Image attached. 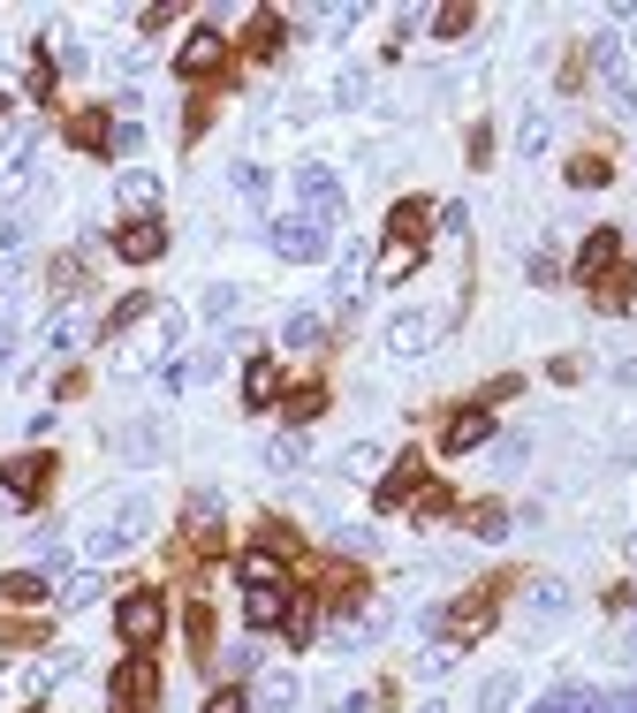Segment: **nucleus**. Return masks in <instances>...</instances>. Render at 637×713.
I'll list each match as a JSON object with an SVG mask.
<instances>
[{
	"instance_id": "obj_1",
	"label": "nucleus",
	"mask_w": 637,
	"mask_h": 713,
	"mask_svg": "<svg viewBox=\"0 0 637 713\" xmlns=\"http://www.w3.org/2000/svg\"><path fill=\"white\" fill-rule=\"evenodd\" d=\"M326 228H334V220H318V213H281V220H274V251L297 258V266H318V258L334 251Z\"/></svg>"
},
{
	"instance_id": "obj_2",
	"label": "nucleus",
	"mask_w": 637,
	"mask_h": 713,
	"mask_svg": "<svg viewBox=\"0 0 637 713\" xmlns=\"http://www.w3.org/2000/svg\"><path fill=\"white\" fill-rule=\"evenodd\" d=\"M115 706L122 713H153L159 706V661L153 653H130V661L115 668Z\"/></svg>"
},
{
	"instance_id": "obj_3",
	"label": "nucleus",
	"mask_w": 637,
	"mask_h": 713,
	"mask_svg": "<svg viewBox=\"0 0 637 713\" xmlns=\"http://www.w3.org/2000/svg\"><path fill=\"white\" fill-rule=\"evenodd\" d=\"M115 630H122V638H130L137 653H145L159 630H167V600H159V592H130V600L115 607Z\"/></svg>"
},
{
	"instance_id": "obj_4",
	"label": "nucleus",
	"mask_w": 637,
	"mask_h": 713,
	"mask_svg": "<svg viewBox=\"0 0 637 713\" xmlns=\"http://www.w3.org/2000/svg\"><path fill=\"white\" fill-rule=\"evenodd\" d=\"M0 486H8V501H38V494L53 486V456H38V448L8 456V463H0Z\"/></svg>"
},
{
	"instance_id": "obj_5",
	"label": "nucleus",
	"mask_w": 637,
	"mask_h": 713,
	"mask_svg": "<svg viewBox=\"0 0 637 713\" xmlns=\"http://www.w3.org/2000/svg\"><path fill=\"white\" fill-rule=\"evenodd\" d=\"M297 197H304V213H318V220H341V182H334V168L304 160V168H297Z\"/></svg>"
},
{
	"instance_id": "obj_6",
	"label": "nucleus",
	"mask_w": 637,
	"mask_h": 713,
	"mask_svg": "<svg viewBox=\"0 0 637 713\" xmlns=\"http://www.w3.org/2000/svg\"><path fill=\"white\" fill-rule=\"evenodd\" d=\"M220 61H228V38H220L213 23H205V31H190V38H182V53H175V69H182V76H213Z\"/></svg>"
},
{
	"instance_id": "obj_7",
	"label": "nucleus",
	"mask_w": 637,
	"mask_h": 713,
	"mask_svg": "<svg viewBox=\"0 0 637 713\" xmlns=\"http://www.w3.org/2000/svg\"><path fill=\"white\" fill-rule=\"evenodd\" d=\"M433 335H441V319H425V312H395V319H387V350L395 356H425Z\"/></svg>"
},
{
	"instance_id": "obj_8",
	"label": "nucleus",
	"mask_w": 637,
	"mask_h": 713,
	"mask_svg": "<svg viewBox=\"0 0 637 713\" xmlns=\"http://www.w3.org/2000/svg\"><path fill=\"white\" fill-rule=\"evenodd\" d=\"M615 258H623V235H615V228H592V235H585V251H577V274H585V281H608V274H615Z\"/></svg>"
},
{
	"instance_id": "obj_9",
	"label": "nucleus",
	"mask_w": 637,
	"mask_h": 713,
	"mask_svg": "<svg viewBox=\"0 0 637 713\" xmlns=\"http://www.w3.org/2000/svg\"><path fill=\"white\" fill-rule=\"evenodd\" d=\"M115 251H122L130 266H153L159 251H167V228H159V220H130V228L115 235Z\"/></svg>"
},
{
	"instance_id": "obj_10",
	"label": "nucleus",
	"mask_w": 637,
	"mask_h": 713,
	"mask_svg": "<svg viewBox=\"0 0 637 713\" xmlns=\"http://www.w3.org/2000/svg\"><path fill=\"white\" fill-rule=\"evenodd\" d=\"M297 699H304V684H297L289 668H266V676H259V691H251V713H289Z\"/></svg>"
},
{
	"instance_id": "obj_11",
	"label": "nucleus",
	"mask_w": 637,
	"mask_h": 713,
	"mask_svg": "<svg viewBox=\"0 0 637 713\" xmlns=\"http://www.w3.org/2000/svg\"><path fill=\"white\" fill-rule=\"evenodd\" d=\"M159 524V509H153V494H122V509H115V524H107V532L122 539V546H137V539L153 532Z\"/></svg>"
},
{
	"instance_id": "obj_12",
	"label": "nucleus",
	"mask_w": 637,
	"mask_h": 713,
	"mask_svg": "<svg viewBox=\"0 0 637 713\" xmlns=\"http://www.w3.org/2000/svg\"><path fill=\"white\" fill-rule=\"evenodd\" d=\"M441 440H448V456H471L478 440H493V418H485V410H456V418H448V433H441Z\"/></svg>"
},
{
	"instance_id": "obj_13",
	"label": "nucleus",
	"mask_w": 637,
	"mask_h": 713,
	"mask_svg": "<svg viewBox=\"0 0 637 713\" xmlns=\"http://www.w3.org/2000/svg\"><path fill=\"white\" fill-rule=\"evenodd\" d=\"M425 486V463L418 456H402V463H387V479H380V509H395V501H410Z\"/></svg>"
},
{
	"instance_id": "obj_14",
	"label": "nucleus",
	"mask_w": 637,
	"mask_h": 713,
	"mask_svg": "<svg viewBox=\"0 0 637 713\" xmlns=\"http://www.w3.org/2000/svg\"><path fill=\"white\" fill-rule=\"evenodd\" d=\"M562 615H569V584H554V577H546V584H531V592H524V623H562Z\"/></svg>"
},
{
	"instance_id": "obj_15",
	"label": "nucleus",
	"mask_w": 637,
	"mask_h": 713,
	"mask_svg": "<svg viewBox=\"0 0 637 713\" xmlns=\"http://www.w3.org/2000/svg\"><path fill=\"white\" fill-rule=\"evenodd\" d=\"M46 592H53L46 569H8V577H0V600H8V607H38Z\"/></svg>"
},
{
	"instance_id": "obj_16",
	"label": "nucleus",
	"mask_w": 637,
	"mask_h": 713,
	"mask_svg": "<svg viewBox=\"0 0 637 713\" xmlns=\"http://www.w3.org/2000/svg\"><path fill=\"white\" fill-rule=\"evenodd\" d=\"M31 153H38V130H15V137H8V153H0V190H23Z\"/></svg>"
},
{
	"instance_id": "obj_17",
	"label": "nucleus",
	"mask_w": 637,
	"mask_h": 713,
	"mask_svg": "<svg viewBox=\"0 0 637 713\" xmlns=\"http://www.w3.org/2000/svg\"><path fill=\"white\" fill-rule=\"evenodd\" d=\"M274 395H281L274 356H251V372H243V402H251V410H274Z\"/></svg>"
},
{
	"instance_id": "obj_18",
	"label": "nucleus",
	"mask_w": 637,
	"mask_h": 713,
	"mask_svg": "<svg viewBox=\"0 0 637 713\" xmlns=\"http://www.w3.org/2000/svg\"><path fill=\"white\" fill-rule=\"evenodd\" d=\"M243 615H251V630H274V623H289V592H281V584H259V592L243 600Z\"/></svg>"
},
{
	"instance_id": "obj_19",
	"label": "nucleus",
	"mask_w": 637,
	"mask_h": 713,
	"mask_svg": "<svg viewBox=\"0 0 637 713\" xmlns=\"http://www.w3.org/2000/svg\"><path fill=\"white\" fill-rule=\"evenodd\" d=\"M387 623H395V607H387V600H372L364 615H349V630H341V645H380V638H387Z\"/></svg>"
},
{
	"instance_id": "obj_20",
	"label": "nucleus",
	"mask_w": 637,
	"mask_h": 713,
	"mask_svg": "<svg viewBox=\"0 0 637 713\" xmlns=\"http://www.w3.org/2000/svg\"><path fill=\"white\" fill-rule=\"evenodd\" d=\"M236 577L259 592V584H281V554L274 546H243V561H236Z\"/></svg>"
},
{
	"instance_id": "obj_21",
	"label": "nucleus",
	"mask_w": 637,
	"mask_h": 713,
	"mask_svg": "<svg viewBox=\"0 0 637 713\" xmlns=\"http://www.w3.org/2000/svg\"><path fill=\"white\" fill-rule=\"evenodd\" d=\"M448 630H456V638H485V630H493V600H456V607H448Z\"/></svg>"
},
{
	"instance_id": "obj_22",
	"label": "nucleus",
	"mask_w": 637,
	"mask_h": 713,
	"mask_svg": "<svg viewBox=\"0 0 637 713\" xmlns=\"http://www.w3.org/2000/svg\"><path fill=\"white\" fill-rule=\"evenodd\" d=\"M190 539H197V546H220V501H213V494H190Z\"/></svg>"
},
{
	"instance_id": "obj_23",
	"label": "nucleus",
	"mask_w": 637,
	"mask_h": 713,
	"mask_svg": "<svg viewBox=\"0 0 637 713\" xmlns=\"http://www.w3.org/2000/svg\"><path fill=\"white\" fill-rule=\"evenodd\" d=\"M69 145H84V153H107V145H115V122H107V114H76V122H69Z\"/></svg>"
},
{
	"instance_id": "obj_24",
	"label": "nucleus",
	"mask_w": 637,
	"mask_h": 713,
	"mask_svg": "<svg viewBox=\"0 0 637 713\" xmlns=\"http://www.w3.org/2000/svg\"><path fill=\"white\" fill-rule=\"evenodd\" d=\"M418 258H425V243H395V235H387V251H380V281H402V274H418Z\"/></svg>"
},
{
	"instance_id": "obj_25",
	"label": "nucleus",
	"mask_w": 637,
	"mask_h": 713,
	"mask_svg": "<svg viewBox=\"0 0 637 713\" xmlns=\"http://www.w3.org/2000/svg\"><path fill=\"white\" fill-rule=\"evenodd\" d=\"M122 205H130V213H153L159 205V176L153 168H130V176H122Z\"/></svg>"
},
{
	"instance_id": "obj_26",
	"label": "nucleus",
	"mask_w": 637,
	"mask_h": 713,
	"mask_svg": "<svg viewBox=\"0 0 637 713\" xmlns=\"http://www.w3.org/2000/svg\"><path fill=\"white\" fill-rule=\"evenodd\" d=\"M318 410H326V387H289V395H281V418H289V425H312Z\"/></svg>"
},
{
	"instance_id": "obj_27",
	"label": "nucleus",
	"mask_w": 637,
	"mask_h": 713,
	"mask_svg": "<svg viewBox=\"0 0 637 713\" xmlns=\"http://www.w3.org/2000/svg\"><path fill=\"white\" fill-rule=\"evenodd\" d=\"M516 699H524V684H516V676H485V684H478V713H508Z\"/></svg>"
},
{
	"instance_id": "obj_28",
	"label": "nucleus",
	"mask_w": 637,
	"mask_h": 713,
	"mask_svg": "<svg viewBox=\"0 0 637 713\" xmlns=\"http://www.w3.org/2000/svg\"><path fill=\"white\" fill-rule=\"evenodd\" d=\"M266 471H304V433H274L266 440Z\"/></svg>"
},
{
	"instance_id": "obj_29",
	"label": "nucleus",
	"mask_w": 637,
	"mask_h": 713,
	"mask_svg": "<svg viewBox=\"0 0 637 713\" xmlns=\"http://www.w3.org/2000/svg\"><path fill=\"white\" fill-rule=\"evenodd\" d=\"M387 228H395V243H425V205H418V197H402Z\"/></svg>"
},
{
	"instance_id": "obj_30",
	"label": "nucleus",
	"mask_w": 637,
	"mask_h": 713,
	"mask_svg": "<svg viewBox=\"0 0 637 713\" xmlns=\"http://www.w3.org/2000/svg\"><path fill=\"white\" fill-rule=\"evenodd\" d=\"M318 335H326V327H318V312H289V319H281V342H289V350H312Z\"/></svg>"
},
{
	"instance_id": "obj_31",
	"label": "nucleus",
	"mask_w": 637,
	"mask_h": 713,
	"mask_svg": "<svg viewBox=\"0 0 637 713\" xmlns=\"http://www.w3.org/2000/svg\"><path fill=\"white\" fill-rule=\"evenodd\" d=\"M464 524H471L478 539H508V509H501V501H478V509L464 517Z\"/></svg>"
},
{
	"instance_id": "obj_32",
	"label": "nucleus",
	"mask_w": 637,
	"mask_h": 713,
	"mask_svg": "<svg viewBox=\"0 0 637 713\" xmlns=\"http://www.w3.org/2000/svg\"><path fill=\"white\" fill-rule=\"evenodd\" d=\"M608 176H615V168H608L600 153H577V160H569V182H577V190H600Z\"/></svg>"
},
{
	"instance_id": "obj_33",
	"label": "nucleus",
	"mask_w": 637,
	"mask_h": 713,
	"mask_svg": "<svg viewBox=\"0 0 637 713\" xmlns=\"http://www.w3.org/2000/svg\"><path fill=\"white\" fill-rule=\"evenodd\" d=\"M380 463H387V456H380V440H357V448L341 456V471H349V479H372Z\"/></svg>"
},
{
	"instance_id": "obj_34",
	"label": "nucleus",
	"mask_w": 637,
	"mask_h": 713,
	"mask_svg": "<svg viewBox=\"0 0 637 713\" xmlns=\"http://www.w3.org/2000/svg\"><path fill=\"white\" fill-rule=\"evenodd\" d=\"M546 137H554V122H546V114H524V130H516V153H546Z\"/></svg>"
},
{
	"instance_id": "obj_35",
	"label": "nucleus",
	"mask_w": 637,
	"mask_h": 713,
	"mask_svg": "<svg viewBox=\"0 0 637 713\" xmlns=\"http://www.w3.org/2000/svg\"><path fill=\"white\" fill-rule=\"evenodd\" d=\"M145 312H153V297H122V304H115V319H107V342H115L122 327H137Z\"/></svg>"
},
{
	"instance_id": "obj_36",
	"label": "nucleus",
	"mask_w": 637,
	"mask_h": 713,
	"mask_svg": "<svg viewBox=\"0 0 637 713\" xmlns=\"http://www.w3.org/2000/svg\"><path fill=\"white\" fill-rule=\"evenodd\" d=\"M76 335H84V319H76V312H61V319L46 327V350H53V356H61V350H76Z\"/></svg>"
},
{
	"instance_id": "obj_37",
	"label": "nucleus",
	"mask_w": 637,
	"mask_h": 713,
	"mask_svg": "<svg viewBox=\"0 0 637 713\" xmlns=\"http://www.w3.org/2000/svg\"><path fill=\"white\" fill-rule=\"evenodd\" d=\"M312 623H318L312 600H289V623H281V630H289V645H304V638H312Z\"/></svg>"
},
{
	"instance_id": "obj_38",
	"label": "nucleus",
	"mask_w": 637,
	"mask_h": 713,
	"mask_svg": "<svg viewBox=\"0 0 637 713\" xmlns=\"http://www.w3.org/2000/svg\"><path fill=\"white\" fill-rule=\"evenodd\" d=\"M251 53H281V15H259V23H251Z\"/></svg>"
},
{
	"instance_id": "obj_39",
	"label": "nucleus",
	"mask_w": 637,
	"mask_h": 713,
	"mask_svg": "<svg viewBox=\"0 0 637 713\" xmlns=\"http://www.w3.org/2000/svg\"><path fill=\"white\" fill-rule=\"evenodd\" d=\"M99 592H107V584H99V577H69V584H61V607H92V600H99Z\"/></svg>"
},
{
	"instance_id": "obj_40",
	"label": "nucleus",
	"mask_w": 637,
	"mask_h": 713,
	"mask_svg": "<svg viewBox=\"0 0 637 713\" xmlns=\"http://www.w3.org/2000/svg\"><path fill=\"white\" fill-rule=\"evenodd\" d=\"M478 15L471 8H441V15H433V31H441V38H464V31H471Z\"/></svg>"
},
{
	"instance_id": "obj_41",
	"label": "nucleus",
	"mask_w": 637,
	"mask_h": 713,
	"mask_svg": "<svg viewBox=\"0 0 637 713\" xmlns=\"http://www.w3.org/2000/svg\"><path fill=\"white\" fill-rule=\"evenodd\" d=\"M630 274H608V281H600V289H592V297H600V304H608V312H615V304H630Z\"/></svg>"
},
{
	"instance_id": "obj_42",
	"label": "nucleus",
	"mask_w": 637,
	"mask_h": 713,
	"mask_svg": "<svg viewBox=\"0 0 637 713\" xmlns=\"http://www.w3.org/2000/svg\"><path fill=\"white\" fill-rule=\"evenodd\" d=\"M364 92H372V84H364V69H341V84H334V99H341V107H357Z\"/></svg>"
},
{
	"instance_id": "obj_43",
	"label": "nucleus",
	"mask_w": 637,
	"mask_h": 713,
	"mask_svg": "<svg viewBox=\"0 0 637 713\" xmlns=\"http://www.w3.org/2000/svg\"><path fill=\"white\" fill-rule=\"evenodd\" d=\"M524 456H531V440H524V433H508V440H493V463H508V471H516Z\"/></svg>"
},
{
	"instance_id": "obj_44",
	"label": "nucleus",
	"mask_w": 637,
	"mask_h": 713,
	"mask_svg": "<svg viewBox=\"0 0 637 713\" xmlns=\"http://www.w3.org/2000/svg\"><path fill=\"white\" fill-rule=\"evenodd\" d=\"M456 668V645H433V653H418V676H448Z\"/></svg>"
},
{
	"instance_id": "obj_45",
	"label": "nucleus",
	"mask_w": 637,
	"mask_h": 713,
	"mask_svg": "<svg viewBox=\"0 0 637 713\" xmlns=\"http://www.w3.org/2000/svg\"><path fill=\"white\" fill-rule=\"evenodd\" d=\"M585 713H637V691H608V699H585Z\"/></svg>"
},
{
	"instance_id": "obj_46",
	"label": "nucleus",
	"mask_w": 637,
	"mask_h": 713,
	"mask_svg": "<svg viewBox=\"0 0 637 713\" xmlns=\"http://www.w3.org/2000/svg\"><path fill=\"white\" fill-rule=\"evenodd\" d=\"M76 274H84L76 258H53V297H76Z\"/></svg>"
},
{
	"instance_id": "obj_47",
	"label": "nucleus",
	"mask_w": 637,
	"mask_h": 713,
	"mask_svg": "<svg viewBox=\"0 0 637 713\" xmlns=\"http://www.w3.org/2000/svg\"><path fill=\"white\" fill-rule=\"evenodd\" d=\"M236 304H243V297H236V289H205V319H228V312H236Z\"/></svg>"
},
{
	"instance_id": "obj_48",
	"label": "nucleus",
	"mask_w": 637,
	"mask_h": 713,
	"mask_svg": "<svg viewBox=\"0 0 637 713\" xmlns=\"http://www.w3.org/2000/svg\"><path fill=\"white\" fill-rule=\"evenodd\" d=\"M190 645L213 653V615H205V607H190Z\"/></svg>"
},
{
	"instance_id": "obj_49",
	"label": "nucleus",
	"mask_w": 637,
	"mask_h": 713,
	"mask_svg": "<svg viewBox=\"0 0 637 713\" xmlns=\"http://www.w3.org/2000/svg\"><path fill=\"white\" fill-rule=\"evenodd\" d=\"M220 668H228V676H251V668H259V645H236V653H220Z\"/></svg>"
},
{
	"instance_id": "obj_50",
	"label": "nucleus",
	"mask_w": 637,
	"mask_h": 713,
	"mask_svg": "<svg viewBox=\"0 0 637 713\" xmlns=\"http://www.w3.org/2000/svg\"><path fill=\"white\" fill-rule=\"evenodd\" d=\"M236 190H243V197H266V168L243 160V168H236Z\"/></svg>"
},
{
	"instance_id": "obj_51",
	"label": "nucleus",
	"mask_w": 637,
	"mask_h": 713,
	"mask_svg": "<svg viewBox=\"0 0 637 713\" xmlns=\"http://www.w3.org/2000/svg\"><path fill=\"white\" fill-rule=\"evenodd\" d=\"M205 713H251V699H243V691H213V699H205Z\"/></svg>"
},
{
	"instance_id": "obj_52",
	"label": "nucleus",
	"mask_w": 637,
	"mask_h": 713,
	"mask_svg": "<svg viewBox=\"0 0 637 713\" xmlns=\"http://www.w3.org/2000/svg\"><path fill=\"white\" fill-rule=\"evenodd\" d=\"M585 699H592V691H554L539 713H585Z\"/></svg>"
},
{
	"instance_id": "obj_53",
	"label": "nucleus",
	"mask_w": 637,
	"mask_h": 713,
	"mask_svg": "<svg viewBox=\"0 0 637 713\" xmlns=\"http://www.w3.org/2000/svg\"><path fill=\"white\" fill-rule=\"evenodd\" d=\"M137 145H145V130H137V122H115V145H107V153H137Z\"/></svg>"
},
{
	"instance_id": "obj_54",
	"label": "nucleus",
	"mask_w": 637,
	"mask_h": 713,
	"mask_svg": "<svg viewBox=\"0 0 637 713\" xmlns=\"http://www.w3.org/2000/svg\"><path fill=\"white\" fill-rule=\"evenodd\" d=\"M418 517H448V494H441V486H418Z\"/></svg>"
},
{
	"instance_id": "obj_55",
	"label": "nucleus",
	"mask_w": 637,
	"mask_h": 713,
	"mask_svg": "<svg viewBox=\"0 0 637 713\" xmlns=\"http://www.w3.org/2000/svg\"><path fill=\"white\" fill-rule=\"evenodd\" d=\"M334 539H341L349 554H372V532H364V524H341V532H334Z\"/></svg>"
},
{
	"instance_id": "obj_56",
	"label": "nucleus",
	"mask_w": 637,
	"mask_h": 713,
	"mask_svg": "<svg viewBox=\"0 0 637 713\" xmlns=\"http://www.w3.org/2000/svg\"><path fill=\"white\" fill-rule=\"evenodd\" d=\"M8 356H15V327L0 319V364H8Z\"/></svg>"
},
{
	"instance_id": "obj_57",
	"label": "nucleus",
	"mask_w": 637,
	"mask_h": 713,
	"mask_svg": "<svg viewBox=\"0 0 637 713\" xmlns=\"http://www.w3.org/2000/svg\"><path fill=\"white\" fill-rule=\"evenodd\" d=\"M623 661H637V623H630V630H623Z\"/></svg>"
},
{
	"instance_id": "obj_58",
	"label": "nucleus",
	"mask_w": 637,
	"mask_h": 713,
	"mask_svg": "<svg viewBox=\"0 0 637 713\" xmlns=\"http://www.w3.org/2000/svg\"><path fill=\"white\" fill-rule=\"evenodd\" d=\"M615 456H623V463H637V433H630V440H623V448H615Z\"/></svg>"
},
{
	"instance_id": "obj_59",
	"label": "nucleus",
	"mask_w": 637,
	"mask_h": 713,
	"mask_svg": "<svg viewBox=\"0 0 637 713\" xmlns=\"http://www.w3.org/2000/svg\"><path fill=\"white\" fill-rule=\"evenodd\" d=\"M418 713H448V706H441V699H425V706H418Z\"/></svg>"
}]
</instances>
